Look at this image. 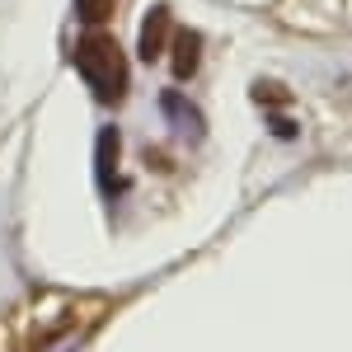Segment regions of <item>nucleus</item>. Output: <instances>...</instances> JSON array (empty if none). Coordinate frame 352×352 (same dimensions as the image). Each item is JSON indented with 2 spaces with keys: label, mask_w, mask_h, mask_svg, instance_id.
Here are the masks:
<instances>
[{
  "label": "nucleus",
  "mask_w": 352,
  "mask_h": 352,
  "mask_svg": "<svg viewBox=\"0 0 352 352\" xmlns=\"http://www.w3.org/2000/svg\"><path fill=\"white\" fill-rule=\"evenodd\" d=\"M197 47H202V38H197L192 28H184V33L174 38V71H179V76H192V71H197Z\"/></svg>",
  "instance_id": "7ed1b4c3"
},
{
  "label": "nucleus",
  "mask_w": 352,
  "mask_h": 352,
  "mask_svg": "<svg viewBox=\"0 0 352 352\" xmlns=\"http://www.w3.org/2000/svg\"><path fill=\"white\" fill-rule=\"evenodd\" d=\"M76 5H80V19H85V24H94V28L113 14V0H76Z\"/></svg>",
  "instance_id": "20e7f679"
},
{
  "label": "nucleus",
  "mask_w": 352,
  "mask_h": 352,
  "mask_svg": "<svg viewBox=\"0 0 352 352\" xmlns=\"http://www.w3.org/2000/svg\"><path fill=\"white\" fill-rule=\"evenodd\" d=\"M169 10L164 5H155L151 14H146V33H141V56L151 61V56H160V43H164V33H169Z\"/></svg>",
  "instance_id": "f03ea898"
},
{
  "label": "nucleus",
  "mask_w": 352,
  "mask_h": 352,
  "mask_svg": "<svg viewBox=\"0 0 352 352\" xmlns=\"http://www.w3.org/2000/svg\"><path fill=\"white\" fill-rule=\"evenodd\" d=\"M80 71L104 104L122 99V89H127V56H122V47L113 43L109 33H89L80 43Z\"/></svg>",
  "instance_id": "f257e3e1"
}]
</instances>
